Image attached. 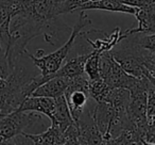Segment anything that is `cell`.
I'll use <instances>...</instances> for the list:
<instances>
[{"instance_id":"6da1fadb","label":"cell","mask_w":155,"mask_h":145,"mask_svg":"<svg viewBox=\"0 0 155 145\" xmlns=\"http://www.w3.org/2000/svg\"><path fill=\"white\" fill-rule=\"evenodd\" d=\"M122 39L110 50V54L125 73L135 78L155 80V51L143 48L138 41V33L121 34Z\"/></svg>"},{"instance_id":"7a4b0ae2","label":"cell","mask_w":155,"mask_h":145,"mask_svg":"<svg viewBox=\"0 0 155 145\" xmlns=\"http://www.w3.org/2000/svg\"><path fill=\"white\" fill-rule=\"evenodd\" d=\"M91 20L88 18L85 11H81L77 24L71 29V33L69 37L58 49H56L54 52H51L49 54H43L41 57H35L34 54H30L28 51L27 56H28V58L31 59L32 64L39 69V71H41L39 74L45 77H53L56 71L60 69V67L62 66L63 63L65 62V60L68 59V56L70 54L72 46L79 33L84 28L91 26Z\"/></svg>"},{"instance_id":"3957f363","label":"cell","mask_w":155,"mask_h":145,"mask_svg":"<svg viewBox=\"0 0 155 145\" xmlns=\"http://www.w3.org/2000/svg\"><path fill=\"white\" fill-rule=\"evenodd\" d=\"M45 115L30 111L15 110L0 116V140H7L20 133H34L45 129ZM44 131V130H43Z\"/></svg>"},{"instance_id":"277c9868","label":"cell","mask_w":155,"mask_h":145,"mask_svg":"<svg viewBox=\"0 0 155 145\" xmlns=\"http://www.w3.org/2000/svg\"><path fill=\"white\" fill-rule=\"evenodd\" d=\"M100 78L110 88H122L131 90L136 85L138 78L131 76L115 61L110 52L100 54L99 57Z\"/></svg>"},{"instance_id":"5b68a950","label":"cell","mask_w":155,"mask_h":145,"mask_svg":"<svg viewBox=\"0 0 155 145\" xmlns=\"http://www.w3.org/2000/svg\"><path fill=\"white\" fill-rule=\"evenodd\" d=\"M66 104L73 122H77L89 100L88 79L84 75L69 78V85L64 93Z\"/></svg>"},{"instance_id":"8992f818","label":"cell","mask_w":155,"mask_h":145,"mask_svg":"<svg viewBox=\"0 0 155 145\" xmlns=\"http://www.w3.org/2000/svg\"><path fill=\"white\" fill-rule=\"evenodd\" d=\"M138 22L137 27L129 29L124 34H134V33H144V34H154L155 31V2L147 5L144 8L136 10L134 14Z\"/></svg>"},{"instance_id":"52a82bcc","label":"cell","mask_w":155,"mask_h":145,"mask_svg":"<svg viewBox=\"0 0 155 145\" xmlns=\"http://www.w3.org/2000/svg\"><path fill=\"white\" fill-rule=\"evenodd\" d=\"M49 119L51 125L60 129L62 132H65V130L73 123L64 95L54 98V107Z\"/></svg>"},{"instance_id":"ba28073f","label":"cell","mask_w":155,"mask_h":145,"mask_svg":"<svg viewBox=\"0 0 155 145\" xmlns=\"http://www.w3.org/2000/svg\"><path fill=\"white\" fill-rule=\"evenodd\" d=\"M68 85H69V78L53 76L49 80L44 82L41 85H39L31 94V96H43V97L56 98L58 96L64 95Z\"/></svg>"},{"instance_id":"9c48e42d","label":"cell","mask_w":155,"mask_h":145,"mask_svg":"<svg viewBox=\"0 0 155 145\" xmlns=\"http://www.w3.org/2000/svg\"><path fill=\"white\" fill-rule=\"evenodd\" d=\"M54 107V98L43 96H29L18 107V111H30L45 115L50 119Z\"/></svg>"},{"instance_id":"30bf717a","label":"cell","mask_w":155,"mask_h":145,"mask_svg":"<svg viewBox=\"0 0 155 145\" xmlns=\"http://www.w3.org/2000/svg\"><path fill=\"white\" fill-rule=\"evenodd\" d=\"M89 54H78L71 58L66 59L54 76L65 77V78H73V77L84 75V65Z\"/></svg>"},{"instance_id":"8fae6325","label":"cell","mask_w":155,"mask_h":145,"mask_svg":"<svg viewBox=\"0 0 155 145\" xmlns=\"http://www.w3.org/2000/svg\"><path fill=\"white\" fill-rule=\"evenodd\" d=\"M25 134L32 141L33 145H63L65 142L64 132L52 125L38 133Z\"/></svg>"},{"instance_id":"7c38bea8","label":"cell","mask_w":155,"mask_h":145,"mask_svg":"<svg viewBox=\"0 0 155 145\" xmlns=\"http://www.w3.org/2000/svg\"><path fill=\"white\" fill-rule=\"evenodd\" d=\"M80 11H87V10H102L108 12H120V13L131 14L134 15L136 13L135 8L127 7L122 3L117 2L116 0H91L85 3L80 8Z\"/></svg>"},{"instance_id":"4fadbf2b","label":"cell","mask_w":155,"mask_h":145,"mask_svg":"<svg viewBox=\"0 0 155 145\" xmlns=\"http://www.w3.org/2000/svg\"><path fill=\"white\" fill-rule=\"evenodd\" d=\"M12 15L13 5L11 0H0V45L5 54L9 43V29Z\"/></svg>"},{"instance_id":"5bb4252c","label":"cell","mask_w":155,"mask_h":145,"mask_svg":"<svg viewBox=\"0 0 155 145\" xmlns=\"http://www.w3.org/2000/svg\"><path fill=\"white\" fill-rule=\"evenodd\" d=\"M103 102H107L118 113H127L130 104V91L122 88H110Z\"/></svg>"},{"instance_id":"9a60e30c","label":"cell","mask_w":155,"mask_h":145,"mask_svg":"<svg viewBox=\"0 0 155 145\" xmlns=\"http://www.w3.org/2000/svg\"><path fill=\"white\" fill-rule=\"evenodd\" d=\"M110 90V87H108L102 79L88 80V95L94 102H103Z\"/></svg>"},{"instance_id":"2e32d148","label":"cell","mask_w":155,"mask_h":145,"mask_svg":"<svg viewBox=\"0 0 155 145\" xmlns=\"http://www.w3.org/2000/svg\"><path fill=\"white\" fill-rule=\"evenodd\" d=\"M99 52L93 51L87 58L84 65V74L88 80H97L100 78L99 74Z\"/></svg>"},{"instance_id":"e0dca14e","label":"cell","mask_w":155,"mask_h":145,"mask_svg":"<svg viewBox=\"0 0 155 145\" xmlns=\"http://www.w3.org/2000/svg\"><path fill=\"white\" fill-rule=\"evenodd\" d=\"M89 1H91V0H65L62 3L61 12H62V14L72 13V12L79 10L82 5H84L85 3L89 2Z\"/></svg>"},{"instance_id":"ac0fdd59","label":"cell","mask_w":155,"mask_h":145,"mask_svg":"<svg viewBox=\"0 0 155 145\" xmlns=\"http://www.w3.org/2000/svg\"><path fill=\"white\" fill-rule=\"evenodd\" d=\"M0 68L9 75V66H8L7 57H5V51H3L1 45H0Z\"/></svg>"},{"instance_id":"d6986e66","label":"cell","mask_w":155,"mask_h":145,"mask_svg":"<svg viewBox=\"0 0 155 145\" xmlns=\"http://www.w3.org/2000/svg\"><path fill=\"white\" fill-rule=\"evenodd\" d=\"M140 144H141V145H155L154 143L147 142V141H144V140H140Z\"/></svg>"},{"instance_id":"ffe728a7","label":"cell","mask_w":155,"mask_h":145,"mask_svg":"<svg viewBox=\"0 0 155 145\" xmlns=\"http://www.w3.org/2000/svg\"><path fill=\"white\" fill-rule=\"evenodd\" d=\"M137 145H141V144H140V143H138V144Z\"/></svg>"}]
</instances>
